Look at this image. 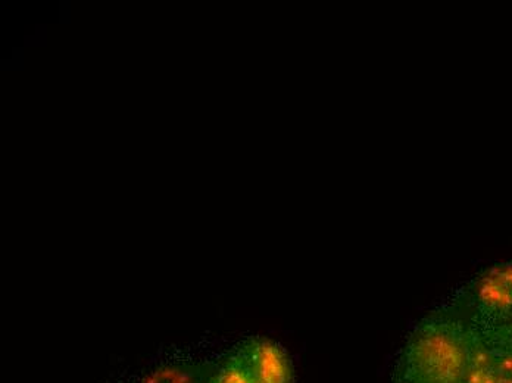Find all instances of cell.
Here are the masks:
<instances>
[{
	"label": "cell",
	"mask_w": 512,
	"mask_h": 383,
	"mask_svg": "<svg viewBox=\"0 0 512 383\" xmlns=\"http://www.w3.org/2000/svg\"><path fill=\"white\" fill-rule=\"evenodd\" d=\"M215 363L176 360L156 366L137 383H209Z\"/></svg>",
	"instance_id": "cell-3"
},
{
	"label": "cell",
	"mask_w": 512,
	"mask_h": 383,
	"mask_svg": "<svg viewBox=\"0 0 512 383\" xmlns=\"http://www.w3.org/2000/svg\"><path fill=\"white\" fill-rule=\"evenodd\" d=\"M451 302L482 332L508 328L512 322V263L483 270Z\"/></svg>",
	"instance_id": "cell-2"
},
{
	"label": "cell",
	"mask_w": 512,
	"mask_h": 383,
	"mask_svg": "<svg viewBox=\"0 0 512 383\" xmlns=\"http://www.w3.org/2000/svg\"><path fill=\"white\" fill-rule=\"evenodd\" d=\"M464 383H495L492 350L483 332L474 350L470 370Z\"/></svg>",
	"instance_id": "cell-6"
},
{
	"label": "cell",
	"mask_w": 512,
	"mask_h": 383,
	"mask_svg": "<svg viewBox=\"0 0 512 383\" xmlns=\"http://www.w3.org/2000/svg\"><path fill=\"white\" fill-rule=\"evenodd\" d=\"M485 333V332H483ZM493 357L495 383H512V338L507 329L485 333Z\"/></svg>",
	"instance_id": "cell-5"
},
{
	"label": "cell",
	"mask_w": 512,
	"mask_h": 383,
	"mask_svg": "<svg viewBox=\"0 0 512 383\" xmlns=\"http://www.w3.org/2000/svg\"><path fill=\"white\" fill-rule=\"evenodd\" d=\"M209 383H265L245 351L237 345L223 360L215 363Z\"/></svg>",
	"instance_id": "cell-4"
},
{
	"label": "cell",
	"mask_w": 512,
	"mask_h": 383,
	"mask_svg": "<svg viewBox=\"0 0 512 383\" xmlns=\"http://www.w3.org/2000/svg\"><path fill=\"white\" fill-rule=\"evenodd\" d=\"M480 332L452 302L412 330L396 369V383H464Z\"/></svg>",
	"instance_id": "cell-1"
},
{
	"label": "cell",
	"mask_w": 512,
	"mask_h": 383,
	"mask_svg": "<svg viewBox=\"0 0 512 383\" xmlns=\"http://www.w3.org/2000/svg\"><path fill=\"white\" fill-rule=\"evenodd\" d=\"M504 329H507V332L510 333V336L512 338V322H511V325L508 326V328H504Z\"/></svg>",
	"instance_id": "cell-7"
}]
</instances>
